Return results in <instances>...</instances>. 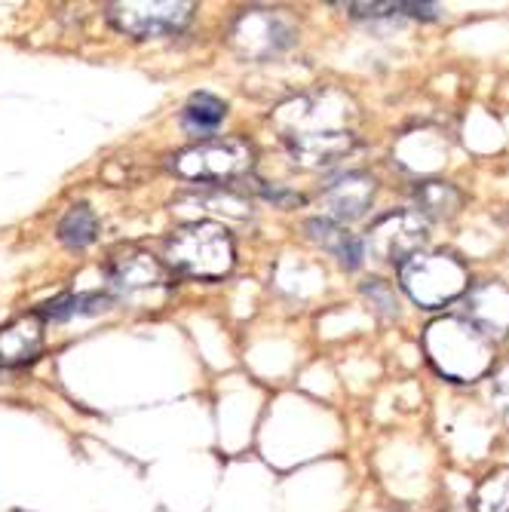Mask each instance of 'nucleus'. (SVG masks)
Returning a JSON list of instances; mask_svg holds the SVG:
<instances>
[{"mask_svg": "<svg viewBox=\"0 0 509 512\" xmlns=\"http://www.w3.org/2000/svg\"><path fill=\"white\" fill-rule=\"evenodd\" d=\"M353 102L335 89L313 92L276 108L273 123L292 160L307 169L332 166L356 148Z\"/></svg>", "mask_w": 509, "mask_h": 512, "instance_id": "nucleus-1", "label": "nucleus"}, {"mask_svg": "<svg viewBox=\"0 0 509 512\" xmlns=\"http://www.w3.org/2000/svg\"><path fill=\"white\" fill-rule=\"evenodd\" d=\"M424 350L445 381L473 384L494 365V341L485 338L464 316H442L427 325Z\"/></svg>", "mask_w": 509, "mask_h": 512, "instance_id": "nucleus-2", "label": "nucleus"}, {"mask_svg": "<svg viewBox=\"0 0 509 512\" xmlns=\"http://www.w3.org/2000/svg\"><path fill=\"white\" fill-rule=\"evenodd\" d=\"M166 264L194 279H224L237 264V249L218 221H191L166 240Z\"/></svg>", "mask_w": 509, "mask_h": 512, "instance_id": "nucleus-3", "label": "nucleus"}, {"mask_svg": "<svg viewBox=\"0 0 509 512\" xmlns=\"http://www.w3.org/2000/svg\"><path fill=\"white\" fill-rule=\"evenodd\" d=\"M405 295L424 310H439L470 292V270L451 252H421L399 267Z\"/></svg>", "mask_w": 509, "mask_h": 512, "instance_id": "nucleus-4", "label": "nucleus"}, {"mask_svg": "<svg viewBox=\"0 0 509 512\" xmlns=\"http://www.w3.org/2000/svg\"><path fill=\"white\" fill-rule=\"evenodd\" d=\"M255 166V151L246 138L237 135H212L203 142L184 148L172 157L175 175L184 181H200V184H224L249 175Z\"/></svg>", "mask_w": 509, "mask_h": 512, "instance_id": "nucleus-5", "label": "nucleus"}, {"mask_svg": "<svg viewBox=\"0 0 509 512\" xmlns=\"http://www.w3.org/2000/svg\"><path fill=\"white\" fill-rule=\"evenodd\" d=\"M194 16V4H151V0H126V4H108L105 19L126 37L151 40V37H172L184 31Z\"/></svg>", "mask_w": 509, "mask_h": 512, "instance_id": "nucleus-6", "label": "nucleus"}, {"mask_svg": "<svg viewBox=\"0 0 509 512\" xmlns=\"http://www.w3.org/2000/svg\"><path fill=\"white\" fill-rule=\"evenodd\" d=\"M430 240V221L414 209H399L384 218H378L368 227V249H372L387 264H405L408 258L421 255V249Z\"/></svg>", "mask_w": 509, "mask_h": 512, "instance_id": "nucleus-7", "label": "nucleus"}, {"mask_svg": "<svg viewBox=\"0 0 509 512\" xmlns=\"http://www.w3.org/2000/svg\"><path fill=\"white\" fill-rule=\"evenodd\" d=\"M105 279L108 286L120 295H135V292H148V289H160L169 283V270L160 258H154L151 252L142 249H126L117 252L105 261Z\"/></svg>", "mask_w": 509, "mask_h": 512, "instance_id": "nucleus-8", "label": "nucleus"}, {"mask_svg": "<svg viewBox=\"0 0 509 512\" xmlns=\"http://www.w3.org/2000/svg\"><path fill=\"white\" fill-rule=\"evenodd\" d=\"M464 319L473 322L491 341L506 338L509 335V286L500 283V279L476 283L464 295Z\"/></svg>", "mask_w": 509, "mask_h": 512, "instance_id": "nucleus-9", "label": "nucleus"}, {"mask_svg": "<svg viewBox=\"0 0 509 512\" xmlns=\"http://www.w3.org/2000/svg\"><path fill=\"white\" fill-rule=\"evenodd\" d=\"M230 40H234V46L243 56H273V53L286 50V46L292 43V28L280 16L246 13L234 25Z\"/></svg>", "mask_w": 509, "mask_h": 512, "instance_id": "nucleus-10", "label": "nucleus"}, {"mask_svg": "<svg viewBox=\"0 0 509 512\" xmlns=\"http://www.w3.org/2000/svg\"><path fill=\"white\" fill-rule=\"evenodd\" d=\"M375 200V178L365 172H350L338 181H332L326 194H322V209H326V218L335 224H347L356 221L368 212Z\"/></svg>", "mask_w": 509, "mask_h": 512, "instance_id": "nucleus-11", "label": "nucleus"}, {"mask_svg": "<svg viewBox=\"0 0 509 512\" xmlns=\"http://www.w3.org/2000/svg\"><path fill=\"white\" fill-rule=\"evenodd\" d=\"M43 350V319L37 313L19 316L0 329V368L34 362Z\"/></svg>", "mask_w": 509, "mask_h": 512, "instance_id": "nucleus-12", "label": "nucleus"}, {"mask_svg": "<svg viewBox=\"0 0 509 512\" xmlns=\"http://www.w3.org/2000/svg\"><path fill=\"white\" fill-rule=\"evenodd\" d=\"M304 230H307V240L316 243L319 249H326L329 255H335L341 267H347V270L362 267V240L353 237L347 227H341L329 218H310L304 224Z\"/></svg>", "mask_w": 509, "mask_h": 512, "instance_id": "nucleus-13", "label": "nucleus"}, {"mask_svg": "<svg viewBox=\"0 0 509 512\" xmlns=\"http://www.w3.org/2000/svg\"><path fill=\"white\" fill-rule=\"evenodd\" d=\"M460 206H464V194L448 181H421L414 188V212L424 215L427 221H451Z\"/></svg>", "mask_w": 509, "mask_h": 512, "instance_id": "nucleus-14", "label": "nucleus"}, {"mask_svg": "<svg viewBox=\"0 0 509 512\" xmlns=\"http://www.w3.org/2000/svg\"><path fill=\"white\" fill-rule=\"evenodd\" d=\"M227 117V105L212 96V92H194L188 99V105L181 108V129L191 132L194 138H212L218 132V126Z\"/></svg>", "mask_w": 509, "mask_h": 512, "instance_id": "nucleus-15", "label": "nucleus"}, {"mask_svg": "<svg viewBox=\"0 0 509 512\" xmlns=\"http://www.w3.org/2000/svg\"><path fill=\"white\" fill-rule=\"evenodd\" d=\"M114 298L102 295V292H80V295H65L46 304L37 316L43 322H68L74 316H92V313H105L111 310Z\"/></svg>", "mask_w": 509, "mask_h": 512, "instance_id": "nucleus-16", "label": "nucleus"}, {"mask_svg": "<svg viewBox=\"0 0 509 512\" xmlns=\"http://www.w3.org/2000/svg\"><path fill=\"white\" fill-rule=\"evenodd\" d=\"M99 234V218L89 206H71L56 227V237L68 249H86Z\"/></svg>", "mask_w": 509, "mask_h": 512, "instance_id": "nucleus-17", "label": "nucleus"}, {"mask_svg": "<svg viewBox=\"0 0 509 512\" xmlns=\"http://www.w3.org/2000/svg\"><path fill=\"white\" fill-rule=\"evenodd\" d=\"M476 512H509V467L491 470L473 497Z\"/></svg>", "mask_w": 509, "mask_h": 512, "instance_id": "nucleus-18", "label": "nucleus"}, {"mask_svg": "<svg viewBox=\"0 0 509 512\" xmlns=\"http://www.w3.org/2000/svg\"><path fill=\"white\" fill-rule=\"evenodd\" d=\"M491 402H494V411L500 414V421L509 430V362L494 371V378H491Z\"/></svg>", "mask_w": 509, "mask_h": 512, "instance_id": "nucleus-19", "label": "nucleus"}, {"mask_svg": "<svg viewBox=\"0 0 509 512\" xmlns=\"http://www.w3.org/2000/svg\"><path fill=\"white\" fill-rule=\"evenodd\" d=\"M368 298L372 301H381V307H378V313H384V316H396L399 313V304H396V295L381 283V279H372V283H368L365 289H362Z\"/></svg>", "mask_w": 509, "mask_h": 512, "instance_id": "nucleus-20", "label": "nucleus"}]
</instances>
